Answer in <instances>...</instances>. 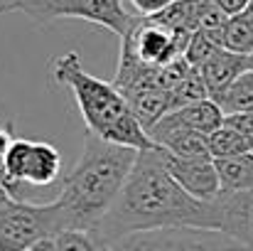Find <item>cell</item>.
I'll list each match as a JSON object with an SVG mask.
<instances>
[{"mask_svg": "<svg viewBox=\"0 0 253 251\" xmlns=\"http://www.w3.org/2000/svg\"><path fill=\"white\" fill-rule=\"evenodd\" d=\"M163 227L219 229V204L192 197L163 163L160 148L138 155L118 200L93 229L98 244Z\"/></svg>", "mask_w": 253, "mask_h": 251, "instance_id": "obj_1", "label": "cell"}, {"mask_svg": "<svg viewBox=\"0 0 253 251\" xmlns=\"http://www.w3.org/2000/svg\"><path fill=\"white\" fill-rule=\"evenodd\" d=\"M140 151L86 136L84 151L74 167L64 175L59 197L54 200L67 229L91 232L108 214L130 177Z\"/></svg>", "mask_w": 253, "mask_h": 251, "instance_id": "obj_2", "label": "cell"}, {"mask_svg": "<svg viewBox=\"0 0 253 251\" xmlns=\"http://www.w3.org/2000/svg\"><path fill=\"white\" fill-rule=\"evenodd\" d=\"M52 82L72 91L88 136L140 153L158 148L118 86L88 74L77 52H67L52 62Z\"/></svg>", "mask_w": 253, "mask_h": 251, "instance_id": "obj_3", "label": "cell"}, {"mask_svg": "<svg viewBox=\"0 0 253 251\" xmlns=\"http://www.w3.org/2000/svg\"><path fill=\"white\" fill-rule=\"evenodd\" d=\"M5 12H20L35 25H52L54 20H86L106 27L121 40L135 20L121 0H10Z\"/></svg>", "mask_w": 253, "mask_h": 251, "instance_id": "obj_4", "label": "cell"}, {"mask_svg": "<svg viewBox=\"0 0 253 251\" xmlns=\"http://www.w3.org/2000/svg\"><path fill=\"white\" fill-rule=\"evenodd\" d=\"M64 232V219L57 202L32 204L15 200L0 204V251L32 249L42 239H54Z\"/></svg>", "mask_w": 253, "mask_h": 251, "instance_id": "obj_5", "label": "cell"}, {"mask_svg": "<svg viewBox=\"0 0 253 251\" xmlns=\"http://www.w3.org/2000/svg\"><path fill=\"white\" fill-rule=\"evenodd\" d=\"M116 251H244V247L221 229L199 227H163L150 232H135L111 244Z\"/></svg>", "mask_w": 253, "mask_h": 251, "instance_id": "obj_6", "label": "cell"}, {"mask_svg": "<svg viewBox=\"0 0 253 251\" xmlns=\"http://www.w3.org/2000/svg\"><path fill=\"white\" fill-rule=\"evenodd\" d=\"M189 40L192 35L174 32L163 22H158L155 17L135 15L130 30L121 40V54L133 57L135 62L148 64V67H165L172 59L184 57Z\"/></svg>", "mask_w": 253, "mask_h": 251, "instance_id": "obj_7", "label": "cell"}, {"mask_svg": "<svg viewBox=\"0 0 253 251\" xmlns=\"http://www.w3.org/2000/svg\"><path fill=\"white\" fill-rule=\"evenodd\" d=\"M168 172L197 200L216 202L221 197V180L214 158H177L160 148Z\"/></svg>", "mask_w": 253, "mask_h": 251, "instance_id": "obj_8", "label": "cell"}, {"mask_svg": "<svg viewBox=\"0 0 253 251\" xmlns=\"http://www.w3.org/2000/svg\"><path fill=\"white\" fill-rule=\"evenodd\" d=\"M150 138L158 148L168 151L177 158H211L209 151V136L192 131L189 126H184L174 111H169L168 116H163L150 131Z\"/></svg>", "mask_w": 253, "mask_h": 251, "instance_id": "obj_9", "label": "cell"}, {"mask_svg": "<svg viewBox=\"0 0 253 251\" xmlns=\"http://www.w3.org/2000/svg\"><path fill=\"white\" fill-rule=\"evenodd\" d=\"M219 204V229L236 239L246 251H253V190L221 192Z\"/></svg>", "mask_w": 253, "mask_h": 251, "instance_id": "obj_10", "label": "cell"}, {"mask_svg": "<svg viewBox=\"0 0 253 251\" xmlns=\"http://www.w3.org/2000/svg\"><path fill=\"white\" fill-rule=\"evenodd\" d=\"M249 69H253L251 57H244V54H236V52H229V50L221 47L209 62H204L199 67V74H202V79L209 89V96L216 99L226 86H231Z\"/></svg>", "mask_w": 253, "mask_h": 251, "instance_id": "obj_11", "label": "cell"}, {"mask_svg": "<svg viewBox=\"0 0 253 251\" xmlns=\"http://www.w3.org/2000/svg\"><path fill=\"white\" fill-rule=\"evenodd\" d=\"M62 175V155L52 143L32 141V151L27 158V167L22 182L30 187H47Z\"/></svg>", "mask_w": 253, "mask_h": 251, "instance_id": "obj_12", "label": "cell"}, {"mask_svg": "<svg viewBox=\"0 0 253 251\" xmlns=\"http://www.w3.org/2000/svg\"><path fill=\"white\" fill-rule=\"evenodd\" d=\"M126 101L130 103L133 113L138 116V121L143 123L145 131H150L163 116H168L172 111L169 106V91L158 89V86H138L123 94Z\"/></svg>", "mask_w": 253, "mask_h": 251, "instance_id": "obj_13", "label": "cell"}, {"mask_svg": "<svg viewBox=\"0 0 253 251\" xmlns=\"http://www.w3.org/2000/svg\"><path fill=\"white\" fill-rule=\"evenodd\" d=\"M177 118L189 126L192 131L197 133H204V136H211L216 128L224 126V111L219 108V103L214 99H204V101H197V103H189L184 108H177L174 111Z\"/></svg>", "mask_w": 253, "mask_h": 251, "instance_id": "obj_14", "label": "cell"}, {"mask_svg": "<svg viewBox=\"0 0 253 251\" xmlns=\"http://www.w3.org/2000/svg\"><path fill=\"white\" fill-rule=\"evenodd\" d=\"M221 180V192H244L253 190V153H244L236 158L214 160Z\"/></svg>", "mask_w": 253, "mask_h": 251, "instance_id": "obj_15", "label": "cell"}, {"mask_svg": "<svg viewBox=\"0 0 253 251\" xmlns=\"http://www.w3.org/2000/svg\"><path fill=\"white\" fill-rule=\"evenodd\" d=\"M214 101L219 103L224 116H236V113L253 111V69L244 72L231 86H226Z\"/></svg>", "mask_w": 253, "mask_h": 251, "instance_id": "obj_16", "label": "cell"}, {"mask_svg": "<svg viewBox=\"0 0 253 251\" xmlns=\"http://www.w3.org/2000/svg\"><path fill=\"white\" fill-rule=\"evenodd\" d=\"M221 47L229 52L244 54V57L253 54V15L249 10L229 17L224 27V37H221Z\"/></svg>", "mask_w": 253, "mask_h": 251, "instance_id": "obj_17", "label": "cell"}, {"mask_svg": "<svg viewBox=\"0 0 253 251\" xmlns=\"http://www.w3.org/2000/svg\"><path fill=\"white\" fill-rule=\"evenodd\" d=\"M209 151H211V158L214 160H221V158H236V155H244V153H251L249 143L244 141V136L229 126L224 121L221 128H216L211 136H209Z\"/></svg>", "mask_w": 253, "mask_h": 251, "instance_id": "obj_18", "label": "cell"}, {"mask_svg": "<svg viewBox=\"0 0 253 251\" xmlns=\"http://www.w3.org/2000/svg\"><path fill=\"white\" fill-rule=\"evenodd\" d=\"M204 99H211V96H209V89H207V84L202 79L199 69H192L184 82L177 84L169 91V106H172V111L184 108V106L197 103V101H204Z\"/></svg>", "mask_w": 253, "mask_h": 251, "instance_id": "obj_19", "label": "cell"}, {"mask_svg": "<svg viewBox=\"0 0 253 251\" xmlns=\"http://www.w3.org/2000/svg\"><path fill=\"white\" fill-rule=\"evenodd\" d=\"M219 50H221V45L214 42L209 35H204V32H194L192 40H189V45H187V50H184V59H187L194 69H199V67H202L204 62H209Z\"/></svg>", "mask_w": 253, "mask_h": 251, "instance_id": "obj_20", "label": "cell"}, {"mask_svg": "<svg viewBox=\"0 0 253 251\" xmlns=\"http://www.w3.org/2000/svg\"><path fill=\"white\" fill-rule=\"evenodd\" d=\"M57 249L59 251H98L101 244L93 239L91 232H82V229H67L62 234L54 237Z\"/></svg>", "mask_w": 253, "mask_h": 251, "instance_id": "obj_21", "label": "cell"}, {"mask_svg": "<svg viewBox=\"0 0 253 251\" xmlns=\"http://www.w3.org/2000/svg\"><path fill=\"white\" fill-rule=\"evenodd\" d=\"M174 0H128V5L133 7V12L138 17H153L160 15L165 7H169Z\"/></svg>", "mask_w": 253, "mask_h": 251, "instance_id": "obj_22", "label": "cell"}, {"mask_svg": "<svg viewBox=\"0 0 253 251\" xmlns=\"http://www.w3.org/2000/svg\"><path fill=\"white\" fill-rule=\"evenodd\" d=\"M224 121L229 126H234L244 136V141L249 143V148H251V153H253V111H249V113H236V116H226Z\"/></svg>", "mask_w": 253, "mask_h": 251, "instance_id": "obj_23", "label": "cell"}, {"mask_svg": "<svg viewBox=\"0 0 253 251\" xmlns=\"http://www.w3.org/2000/svg\"><path fill=\"white\" fill-rule=\"evenodd\" d=\"M229 17H234V15H241V12H246L249 10V5H251V0H214Z\"/></svg>", "mask_w": 253, "mask_h": 251, "instance_id": "obj_24", "label": "cell"}, {"mask_svg": "<svg viewBox=\"0 0 253 251\" xmlns=\"http://www.w3.org/2000/svg\"><path fill=\"white\" fill-rule=\"evenodd\" d=\"M30 251H59V249H57V242H54V239H42V242H37Z\"/></svg>", "mask_w": 253, "mask_h": 251, "instance_id": "obj_25", "label": "cell"}, {"mask_svg": "<svg viewBox=\"0 0 253 251\" xmlns=\"http://www.w3.org/2000/svg\"><path fill=\"white\" fill-rule=\"evenodd\" d=\"M7 5H10V0H0V15L7 10Z\"/></svg>", "mask_w": 253, "mask_h": 251, "instance_id": "obj_26", "label": "cell"}, {"mask_svg": "<svg viewBox=\"0 0 253 251\" xmlns=\"http://www.w3.org/2000/svg\"><path fill=\"white\" fill-rule=\"evenodd\" d=\"M98 251H116V249H111V247H106V244H101V249Z\"/></svg>", "mask_w": 253, "mask_h": 251, "instance_id": "obj_27", "label": "cell"}, {"mask_svg": "<svg viewBox=\"0 0 253 251\" xmlns=\"http://www.w3.org/2000/svg\"><path fill=\"white\" fill-rule=\"evenodd\" d=\"M249 12H251V15H253V0H251V5H249Z\"/></svg>", "mask_w": 253, "mask_h": 251, "instance_id": "obj_28", "label": "cell"}, {"mask_svg": "<svg viewBox=\"0 0 253 251\" xmlns=\"http://www.w3.org/2000/svg\"><path fill=\"white\" fill-rule=\"evenodd\" d=\"M251 67H253V54H251Z\"/></svg>", "mask_w": 253, "mask_h": 251, "instance_id": "obj_29", "label": "cell"}, {"mask_svg": "<svg viewBox=\"0 0 253 251\" xmlns=\"http://www.w3.org/2000/svg\"><path fill=\"white\" fill-rule=\"evenodd\" d=\"M20 251H30V249H20Z\"/></svg>", "mask_w": 253, "mask_h": 251, "instance_id": "obj_30", "label": "cell"}, {"mask_svg": "<svg viewBox=\"0 0 253 251\" xmlns=\"http://www.w3.org/2000/svg\"><path fill=\"white\" fill-rule=\"evenodd\" d=\"M244 251H246V249H244Z\"/></svg>", "mask_w": 253, "mask_h": 251, "instance_id": "obj_31", "label": "cell"}]
</instances>
